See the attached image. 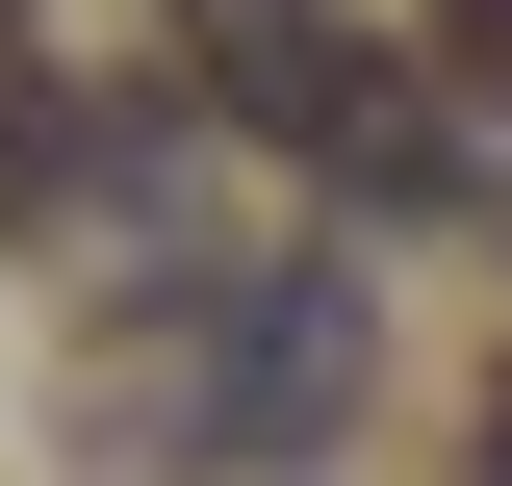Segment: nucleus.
Here are the masks:
<instances>
[{"label": "nucleus", "instance_id": "nucleus-1", "mask_svg": "<svg viewBox=\"0 0 512 486\" xmlns=\"http://www.w3.org/2000/svg\"><path fill=\"white\" fill-rule=\"evenodd\" d=\"M103 435L154 461H308L359 410V282L333 256H180V307H103Z\"/></svg>", "mask_w": 512, "mask_h": 486}, {"label": "nucleus", "instance_id": "nucleus-2", "mask_svg": "<svg viewBox=\"0 0 512 486\" xmlns=\"http://www.w3.org/2000/svg\"><path fill=\"white\" fill-rule=\"evenodd\" d=\"M205 26V103L256 128V154H333V180H410V77L333 26V0H180Z\"/></svg>", "mask_w": 512, "mask_h": 486}, {"label": "nucleus", "instance_id": "nucleus-3", "mask_svg": "<svg viewBox=\"0 0 512 486\" xmlns=\"http://www.w3.org/2000/svg\"><path fill=\"white\" fill-rule=\"evenodd\" d=\"M436 103H487V128H512V0H436Z\"/></svg>", "mask_w": 512, "mask_h": 486}, {"label": "nucleus", "instance_id": "nucleus-4", "mask_svg": "<svg viewBox=\"0 0 512 486\" xmlns=\"http://www.w3.org/2000/svg\"><path fill=\"white\" fill-rule=\"evenodd\" d=\"M487 486H512V384H487Z\"/></svg>", "mask_w": 512, "mask_h": 486}]
</instances>
